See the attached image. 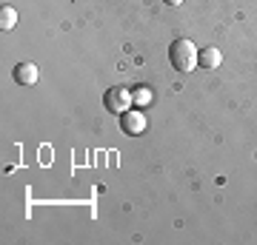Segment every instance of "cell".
Here are the masks:
<instances>
[{
	"label": "cell",
	"mask_w": 257,
	"mask_h": 245,
	"mask_svg": "<svg viewBox=\"0 0 257 245\" xmlns=\"http://www.w3.org/2000/svg\"><path fill=\"white\" fill-rule=\"evenodd\" d=\"M18 26V12H15V6H3L0 9V29L3 32H9V29Z\"/></svg>",
	"instance_id": "obj_6"
},
{
	"label": "cell",
	"mask_w": 257,
	"mask_h": 245,
	"mask_svg": "<svg viewBox=\"0 0 257 245\" xmlns=\"http://www.w3.org/2000/svg\"><path fill=\"white\" fill-rule=\"evenodd\" d=\"M132 100L138 103V106H149L152 103V89L149 86H138V89L132 91Z\"/></svg>",
	"instance_id": "obj_7"
},
{
	"label": "cell",
	"mask_w": 257,
	"mask_h": 245,
	"mask_svg": "<svg viewBox=\"0 0 257 245\" xmlns=\"http://www.w3.org/2000/svg\"><path fill=\"white\" fill-rule=\"evenodd\" d=\"M220 63H223V55H220V49H214V46H206L197 55V66H203V69H220Z\"/></svg>",
	"instance_id": "obj_5"
},
{
	"label": "cell",
	"mask_w": 257,
	"mask_h": 245,
	"mask_svg": "<svg viewBox=\"0 0 257 245\" xmlns=\"http://www.w3.org/2000/svg\"><path fill=\"white\" fill-rule=\"evenodd\" d=\"M197 46L189 40V37H177L175 43L169 46V60L175 66L177 72H192L194 66H197Z\"/></svg>",
	"instance_id": "obj_1"
},
{
	"label": "cell",
	"mask_w": 257,
	"mask_h": 245,
	"mask_svg": "<svg viewBox=\"0 0 257 245\" xmlns=\"http://www.w3.org/2000/svg\"><path fill=\"white\" fill-rule=\"evenodd\" d=\"M120 128H123L128 137L143 134V131H146V114L140 109H128L126 114H120Z\"/></svg>",
	"instance_id": "obj_3"
},
{
	"label": "cell",
	"mask_w": 257,
	"mask_h": 245,
	"mask_svg": "<svg viewBox=\"0 0 257 245\" xmlns=\"http://www.w3.org/2000/svg\"><path fill=\"white\" fill-rule=\"evenodd\" d=\"M37 77H40V72H37L35 63H20V66H15V80H18L20 86H35Z\"/></svg>",
	"instance_id": "obj_4"
},
{
	"label": "cell",
	"mask_w": 257,
	"mask_h": 245,
	"mask_svg": "<svg viewBox=\"0 0 257 245\" xmlns=\"http://www.w3.org/2000/svg\"><path fill=\"white\" fill-rule=\"evenodd\" d=\"M166 3H169V6H180V3H183V0H166Z\"/></svg>",
	"instance_id": "obj_8"
},
{
	"label": "cell",
	"mask_w": 257,
	"mask_h": 245,
	"mask_svg": "<svg viewBox=\"0 0 257 245\" xmlns=\"http://www.w3.org/2000/svg\"><path fill=\"white\" fill-rule=\"evenodd\" d=\"M103 103H106V109L111 111V114H126L128 109H132V91L123 89V86H114V89L106 91V97H103Z\"/></svg>",
	"instance_id": "obj_2"
}]
</instances>
